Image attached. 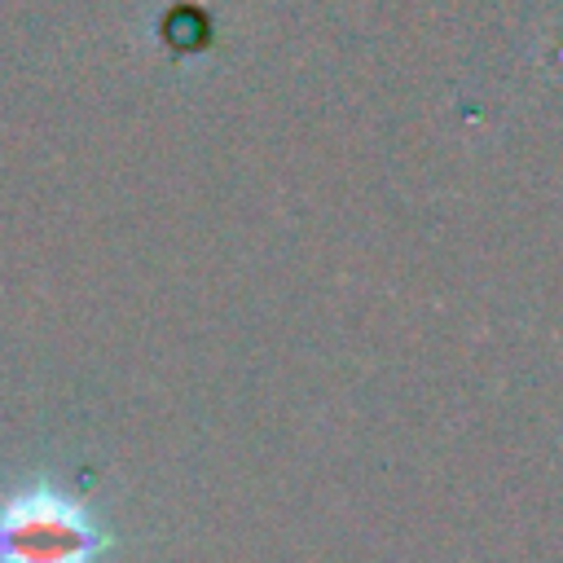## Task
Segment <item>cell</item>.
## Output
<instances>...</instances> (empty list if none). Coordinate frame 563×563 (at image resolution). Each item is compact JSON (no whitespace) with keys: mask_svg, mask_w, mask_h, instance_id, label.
Wrapping results in <instances>:
<instances>
[{"mask_svg":"<svg viewBox=\"0 0 563 563\" xmlns=\"http://www.w3.org/2000/svg\"><path fill=\"white\" fill-rule=\"evenodd\" d=\"M101 545L88 510L53 488L13 493L0 506V563H88Z\"/></svg>","mask_w":563,"mask_h":563,"instance_id":"cell-1","label":"cell"}]
</instances>
